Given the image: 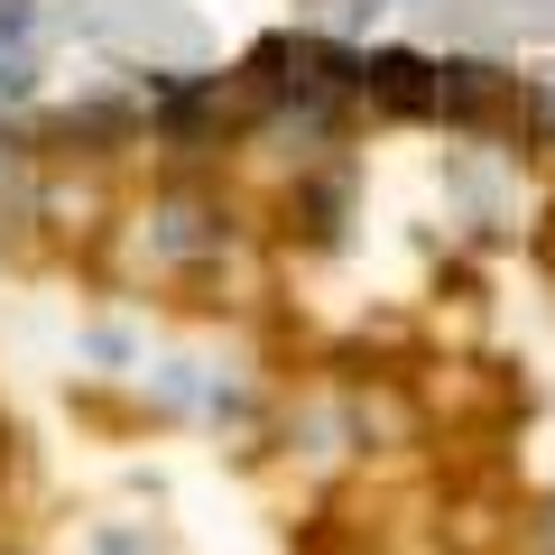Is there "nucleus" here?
I'll return each instance as SVG.
<instances>
[{
	"mask_svg": "<svg viewBox=\"0 0 555 555\" xmlns=\"http://www.w3.org/2000/svg\"><path fill=\"white\" fill-rule=\"evenodd\" d=\"M232 250H241V214H232V195H222L214 177H195V167L158 177L149 204L130 214V259L149 278H167V287H204V278H222Z\"/></svg>",
	"mask_w": 555,
	"mask_h": 555,
	"instance_id": "obj_1",
	"label": "nucleus"
},
{
	"mask_svg": "<svg viewBox=\"0 0 555 555\" xmlns=\"http://www.w3.org/2000/svg\"><path fill=\"white\" fill-rule=\"evenodd\" d=\"M278 214H287V232L306 241V250H334L343 222H352V167L343 158H315L287 177V195H278Z\"/></svg>",
	"mask_w": 555,
	"mask_h": 555,
	"instance_id": "obj_2",
	"label": "nucleus"
},
{
	"mask_svg": "<svg viewBox=\"0 0 555 555\" xmlns=\"http://www.w3.org/2000/svg\"><path fill=\"white\" fill-rule=\"evenodd\" d=\"M509 112H518V139H528V149H555V75H528Z\"/></svg>",
	"mask_w": 555,
	"mask_h": 555,
	"instance_id": "obj_3",
	"label": "nucleus"
},
{
	"mask_svg": "<svg viewBox=\"0 0 555 555\" xmlns=\"http://www.w3.org/2000/svg\"><path fill=\"white\" fill-rule=\"evenodd\" d=\"M38 38V0H0V56H28Z\"/></svg>",
	"mask_w": 555,
	"mask_h": 555,
	"instance_id": "obj_4",
	"label": "nucleus"
},
{
	"mask_svg": "<svg viewBox=\"0 0 555 555\" xmlns=\"http://www.w3.org/2000/svg\"><path fill=\"white\" fill-rule=\"evenodd\" d=\"M38 102V65L28 56H0V112H28Z\"/></svg>",
	"mask_w": 555,
	"mask_h": 555,
	"instance_id": "obj_5",
	"label": "nucleus"
},
{
	"mask_svg": "<svg viewBox=\"0 0 555 555\" xmlns=\"http://www.w3.org/2000/svg\"><path fill=\"white\" fill-rule=\"evenodd\" d=\"M28 185H38V177H28V149H20L10 130H0V204H20Z\"/></svg>",
	"mask_w": 555,
	"mask_h": 555,
	"instance_id": "obj_6",
	"label": "nucleus"
},
{
	"mask_svg": "<svg viewBox=\"0 0 555 555\" xmlns=\"http://www.w3.org/2000/svg\"><path fill=\"white\" fill-rule=\"evenodd\" d=\"M93 555H158L149 528H93Z\"/></svg>",
	"mask_w": 555,
	"mask_h": 555,
	"instance_id": "obj_7",
	"label": "nucleus"
},
{
	"mask_svg": "<svg viewBox=\"0 0 555 555\" xmlns=\"http://www.w3.org/2000/svg\"><path fill=\"white\" fill-rule=\"evenodd\" d=\"M379 10H416V0H379Z\"/></svg>",
	"mask_w": 555,
	"mask_h": 555,
	"instance_id": "obj_8",
	"label": "nucleus"
}]
</instances>
